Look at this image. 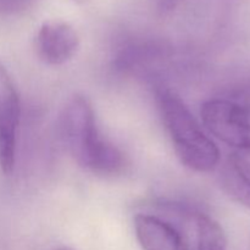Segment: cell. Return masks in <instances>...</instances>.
Returning <instances> with one entry per match:
<instances>
[{"instance_id":"obj_1","label":"cell","mask_w":250,"mask_h":250,"mask_svg":"<svg viewBox=\"0 0 250 250\" xmlns=\"http://www.w3.org/2000/svg\"><path fill=\"white\" fill-rule=\"evenodd\" d=\"M59 136L83 170L99 176H116L125 171L126 158L100 133L87 95L75 94L67 100L59 117Z\"/></svg>"},{"instance_id":"obj_2","label":"cell","mask_w":250,"mask_h":250,"mask_svg":"<svg viewBox=\"0 0 250 250\" xmlns=\"http://www.w3.org/2000/svg\"><path fill=\"white\" fill-rule=\"evenodd\" d=\"M159 114L181 163L195 172H211L220 163V150L204 132L180 95L167 88L156 92Z\"/></svg>"},{"instance_id":"obj_3","label":"cell","mask_w":250,"mask_h":250,"mask_svg":"<svg viewBox=\"0 0 250 250\" xmlns=\"http://www.w3.org/2000/svg\"><path fill=\"white\" fill-rule=\"evenodd\" d=\"M209 133L237 151L250 153V102L210 99L200 110Z\"/></svg>"},{"instance_id":"obj_4","label":"cell","mask_w":250,"mask_h":250,"mask_svg":"<svg viewBox=\"0 0 250 250\" xmlns=\"http://www.w3.org/2000/svg\"><path fill=\"white\" fill-rule=\"evenodd\" d=\"M20 119L19 92L9 71L0 62V168L6 175L15 167Z\"/></svg>"},{"instance_id":"obj_5","label":"cell","mask_w":250,"mask_h":250,"mask_svg":"<svg viewBox=\"0 0 250 250\" xmlns=\"http://www.w3.org/2000/svg\"><path fill=\"white\" fill-rule=\"evenodd\" d=\"M80 43V36L70 23L50 20L39 27L34 48L39 60L45 65L61 66L77 54Z\"/></svg>"},{"instance_id":"obj_6","label":"cell","mask_w":250,"mask_h":250,"mask_svg":"<svg viewBox=\"0 0 250 250\" xmlns=\"http://www.w3.org/2000/svg\"><path fill=\"white\" fill-rule=\"evenodd\" d=\"M133 226L143 250H189L181 232L160 217L138 214L134 216Z\"/></svg>"},{"instance_id":"obj_7","label":"cell","mask_w":250,"mask_h":250,"mask_svg":"<svg viewBox=\"0 0 250 250\" xmlns=\"http://www.w3.org/2000/svg\"><path fill=\"white\" fill-rule=\"evenodd\" d=\"M221 186L229 197L250 210V153L229 156L221 171Z\"/></svg>"},{"instance_id":"obj_8","label":"cell","mask_w":250,"mask_h":250,"mask_svg":"<svg viewBox=\"0 0 250 250\" xmlns=\"http://www.w3.org/2000/svg\"><path fill=\"white\" fill-rule=\"evenodd\" d=\"M198 250H227V239L217 221L207 215H199L197 220Z\"/></svg>"},{"instance_id":"obj_9","label":"cell","mask_w":250,"mask_h":250,"mask_svg":"<svg viewBox=\"0 0 250 250\" xmlns=\"http://www.w3.org/2000/svg\"><path fill=\"white\" fill-rule=\"evenodd\" d=\"M33 0H0V14L16 15L28 9Z\"/></svg>"},{"instance_id":"obj_10","label":"cell","mask_w":250,"mask_h":250,"mask_svg":"<svg viewBox=\"0 0 250 250\" xmlns=\"http://www.w3.org/2000/svg\"><path fill=\"white\" fill-rule=\"evenodd\" d=\"M178 2L180 0H159V7L163 12L171 11Z\"/></svg>"},{"instance_id":"obj_11","label":"cell","mask_w":250,"mask_h":250,"mask_svg":"<svg viewBox=\"0 0 250 250\" xmlns=\"http://www.w3.org/2000/svg\"><path fill=\"white\" fill-rule=\"evenodd\" d=\"M56 250H73L72 248H68V247H61V248L56 249Z\"/></svg>"},{"instance_id":"obj_12","label":"cell","mask_w":250,"mask_h":250,"mask_svg":"<svg viewBox=\"0 0 250 250\" xmlns=\"http://www.w3.org/2000/svg\"><path fill=\"white\" fill-rule=\"evenodd\" d=\"M75 1H77V2H84V1H87V0H75Z\"/></svg>"}]
</instances>
